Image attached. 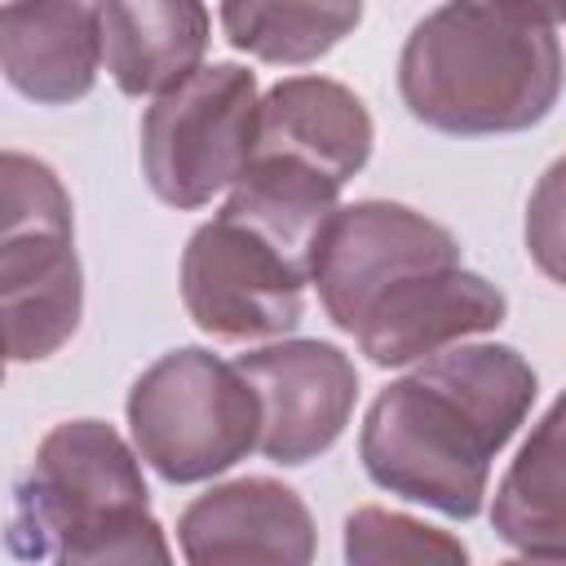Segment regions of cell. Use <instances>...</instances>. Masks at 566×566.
Returning a JSON list of instances; mask_svg holds the SVG:
<instances>
[{
  "label": "cell",
  "mask_w": 566,
  "mask_h": 566,
  "mask_svg": "<svg viewBox=\"0 0 566 566\" xmlns=\"http://www.w3.org/2000/svg\"><path fill=\"white\" fill-rule=\"evenodd\" d=\"M345 557L358 566L367 562H464L469 548L438 526L367 504L345 517Z\"/></svg>",
  "instance_id": "17"
},
{
  "label": "cell",
  "mask_w": 566,
  "mask_h": 566,
  "mask_svg": "<svg viewBox=\"0 0 566 566\" xmlns=\"http://www.w3.org/2000/svg\"><path fill=\"white\" fill-rule=\"evenodd\" d=\"M133 451L172 486L208 482L256 451L261 407L248 376L212 349L186 345L155 358L128 389Z\"/></svg>",
  "instance_id": "6"
},
{
  "label": "cell",
  "mask_w": 566,
  "mask_h": 566,
  "mask_svg": "<svg viewBox=\"0 0 566 566\" xmlns=\"http://www.w3.org/2000/svg\"><path fill=\"white\" fill-rule=\"evenodd\" d=\"M504 314L509 301L491 279L464 265H447L411 274L407 283L385 292L349 336L376 367H407L464 336L495 332Z\"/></svg>",
  "instance_id": "10"
},
{
  "label": "cell",
  "mask_w": 566,
  "mask_h": 566,
  "mask_svg": "<svg viewBox=\"0 0 566 566\" xmlns=\"http://www.w3.org/2000/svg\"><path fill=\"white\" fill-rule=\"evenodd\" d=\"M460 265V243L447 226L433 217L389 203V199H358L340 203L314 248L310 283L318 287V301L327 318L340 332H354L363 314L424 270Z\"/></svg>",
  "instance_id": "8"
},
{
  "label": "cell",
  "mask_w": 566,
  "mask_h": 566,
  "mask_svg": "<svg viewBox=\"0 0 566 566\" xmlns=\"http://www.w3.org/2000/svg\"><path fill=\"white\" fill-rule=\"evenodd\" d=\"M500 4H513V9H522V13H531V18L548 22V27L562 22V0H500Z\"/></svg>",
  "instance_id": "18"
},
{
  "label": "cell",
  "mask_w": 566,
  "mask_h": 566,
  "mask_svg": "<svg viewBox=\"0 0 566 566\" xmlns=\"http://www.w3.org/2000/svg\"><path fill=\"white\" fill-rule=\"evenodd\" d=\"M340 186L287 164L248 159L221 212L181 252V301L212 340H274L305 318L318 234Z\"/></svg>",
  "instance_id": "2"
},
{
  "label": "cell",
  "mask_w": 566,
  "mask_h": 566,
  "mask_svg": "<svg viewBox=\"0 0 566 566\" xmlns=\"http://www.w3.org/2000/svg\"><path fill=\"white\" fill-rule=\"evenodd\" d=\"M363 22V0H221L226 40L270 66H305Z\"/></svg>",
  "instance_id": "16"
},
{
  "label": "cell",
  "mask_w": 566,
  "mask_h": 566,
  "mask_svg": "<svg viewBox=\"0 0 566 566\" xmlns=\"http://www.w3.org/2000/svg\"><path fill=\"white\" fill-rule=\"evenodd\" d=\"M181 557L195 566L217 562H283L314 557V517L305 500L274 478H234L208 486L177 517Z\"/></svg>",
  "instance_id": "11"
},
{
  "label": "cell",
  "mask_w": 566,
  "mask_h": 566,
  "mask_svg": "<svg viewBox=\"0 0 566 566\" xmlns=\"http://www.w3.org/2000/svg\"><path fill=\"white\" fill-rule=\"evenodd\" d=\"M495 535L539 562H557L566 553V509H562V407L553 402L544 420L522 442L517 460L495 486L491 504Z\"/></svg>",
  "instance_id": "15"
},
{
  "label": "cell",
  "mask_w": 566,
  "mask_h": 566,
  "mask_svg": "<svg viewBox=\"0 0 566 566\" xmlns=\"http://www.w3.org/2000/svg\"><path fill=\"white\" fill-rule=\"evenodd\" d=\"M102 40L93 0H4L0 75L35 106H71L93 93Z\"/></svg>",
  "instance_id": "13"
},
{
  "label": "cell",
  "mask_w": 566,
  "mask_h": 566,
  "mask_svg": "<svg viewBox=\"0 0 566 566\" xmlns=\"http://www.w3.org/2000/svg\"><path fill=\"white\" fill-rule=\"evenodd\" d=\"M402 106L451 137L535 128L562 97L557 27L500 0H442L398 53Z\"/></svg>",
  "instance_id": "3"
},
{
  "label": "cell",
  "mask_w": 566,
  "mask_h": 566,
  "mask_svg": "<svg viewBox=\"0 0 566 566\" xmlns=\"http://www.w3.org/2000/svg\"><path fill=\"white\" fill-rule=\"evenodd\" d=\"M256 75L239 62L195 66L142 115V172L168 208H203L252 159Z\"/></svg>",
  "instance_id": "7"
},
{
  "label": "cell",
  "mask_w": 566,
  "mask_h": 566,
  "mask_svg": "<svg viewBox=\"0 0 566 566\" xmlns=\"http://www.w3.org/2000/svg\"><path fill=\"white\" fill-rule=\"evenodd\" d=\"M84 314L75 212L62 177L22 150H0V354L40 363Z\"/></svg>",
  "instance_id": "5"
},
{
  "label": "cell",
  "mask_w": 566,
  "mask_h": 566,
  "mask_svg": "<svg viewBox=\"0 0 566 566\" xmlns=\"http://www.w3.org/2000/svg\"><path fill=\"white\" fill-rule=\"evenodd\" d=\"M371 142V115L363 97L340 80L292 75L256 97L252 159H287L345 186L354 172H363Z\"/></svg>",
  "instance_id": "12"
},
{
  "label": "cell",
  "mask_w": 566,
  "mask_h": 566,
  "mask_svg": "<svg viewBox=\"0 0 566 566\" xmlns=\"http://www.w3.org/2000/svg\"><path fill=\"white\" fill-rule=\"evenodd\" d=\"M4 363H9V358H4V354H0V380H4Z\"/></svg>",
  "instance_id": "19"
},
{
  "label": "cell",
  "mask_w": 566,
  "mask_h": 566,
  "mask_svg": "<svg viewBox=\"0 0 566 566\" xmlns=\"http://www.w3.org/2000/svg\"><path fill=\"white\" fill-rule=\"evenodd\" d=\"M9 548L71 566L172 557L150 517L142 455L106 420H66L40 438L27 478L13 486Z\"/></svg>",
  "instance_id": "4"
},
{
  "label": "cell",
  "mask_w": 566,
  "mask_h": 566,
  "mask_svg": "<svg viewBox=\"0 0 566 566\" xmlns=\"http://www.w3.org/2000/svg\"><path fill=\"white\" fill-rule=\"evenodd\" d=\"M539 394L535 367L513 345H447L385 385L358 429L367 478L442 517H478L491 460L522 429Z\"/></svg>",
  "instance_id": "1"
},
{
  "label": "cell",
  "mask_w": 566,
  "mask_h": 566,
  "mask_svg": "<svg viewBox=\"0 0 566 566\" xmlns=\"http://www.w3.org/2000/svg\"><path fill=\"white\" fill-rule=\"evenodd\" d=\"M248 376L261 433L256 451L283 469L310 464L345 433L358 402V371L332 340H274L234 358Z\"/></svg>",
  "instance_id": "9"
},
{
  "label": "cell",
  "mask_w": 566,
  "mask_h": 566,
  "mask_svg": "<svg viewBox=\"0 0 566 566\" xmlns=\"http://www.w3.org/2000/svg\"><path fill=\"white\" fill-rule=\"evenodd\" d=\"M102 62L119 93L155 97L203 66L208 9L203 0H93Z\"/></svg>",
  "instance_id": "14"
}]
</instances>
